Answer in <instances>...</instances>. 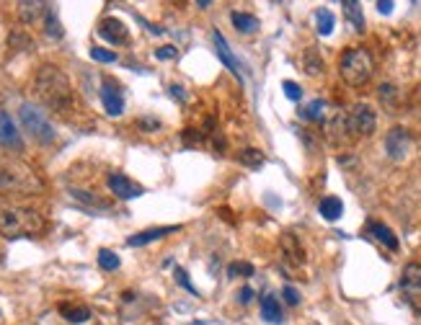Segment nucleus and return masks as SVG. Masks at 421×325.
<instances>
[{
  "mask_svg": "<svg viewBox=\"0 0 421 325\" xmlns=\"http://www.w3.org/2000/svg\"><path fill=\"white\" fill-rule=\"evenodd\" d=\"M34 91L39 96V101L54 109V111H67L75 101L73 85L67 80V75L60 67H54V65H42L39 67L36 80H34Z\"/></svg>",
  "mask_w": 421,
  "mask_h": 325,
  "instance_id": "1",
  "label": "nucleus"
},
{
  "mask_svg": "<svg viewBox=\"0 0 421 325\" xmlns=\"http://www.w3.org/2000/svg\"><path fill=\"white\" fill-rule=\"evenodd\" d=\"M44 217L34 210L23 207H0V235L3 238H32L44 232Z\"/></svg>",
  "mask_w": 421,
  "mask_h": 325,
  "instance_id": "2",
  "label": "nucleus"
},
{
  "mask_svg": "<svg viewBox=\"0 0 421 325\" xmlns=\"http://www.w3.org/2000/svg\"><path fill=\"white\" fill-rule=\"evenodd\" d=\"M338 75L352 88L367 85L372 80V75H375V57H372V52L365 49V47L347 49V52L341 54V60H338Z\"/></svg>",
  "mask_w": 421,
  "mask_h": 325,
  "instance_id": "3",
  "label": "nucleus"
},
{
  "mask_svg": "<svg viewBox=\"0 0 421 325\" xmlns=\"http://www.w3.org/2000/svg\"><path fill=\"white\" fill-rule=\"evenodd\" d=\"M19 119H21L23 129H26V132H29V135H32L36 142H42V145H50V142H54L57 132H54L52 122L47 119V114H44V111L36 104H32V101L21 104V109H19Z\"/></svg>",
  "mask_w": 421,
  "mask_h": 325,
  "instance_id": "4",
  "label": "nucleus"
},
{
  "mask_svg": "<svg viewBox=\"0 0 421 325\" xmlns=\"http://www.w3.org/2000/svg\"><path fill=\"white\" fill-rule=\"evenodd\" d=\"M378 129V114L369 104H354L349 111V132L352 137H369Z\"/></svg>",
  "mask_w": 421,
  "mask_h": 325,
  "instance_id": "5",
  "label": "nucleus"
},
{
  "mask_svg": "<svg viewBox=\"0 0 421 325\" xmlns=\"http://www.w3.org/2000/svg\"><path fill=\"white\" fill-rule=\"evenodd\" d=\"M385 153L390 160H403L411 153V135L403 126H393L385 135Z\"/></svg>",
  "mask_w": 421,
  "mask_h": 325,
  "instance_id": "6",
  "label": "nucleus"
},
{
  "mask_svg": "<svg viewBox=\"0 0 421 325\" xmlns=\"http://www.w3.org/2000/svg\"><path fill=\"white\" fill-rule=\"evenodd\" d=\"M326 137L328 142H334V145H341V142H347L352 132H349V114L347 111H334V114L326 116Z\"/></svg>",
  "mask_w": 421,
  "mask_h": 325,
  "instance_id": "7",
  "label": "nucleus"
},
{
  "mask_svg": "<svg viewBox=\"0 0 421 325\" xmlns=\"http://www.w3.org/2000/svg\"><path fill=\"white\" fill-rule=\"evenodd\" d=\"M106 186L111 189L116 199H137V197H142V186H137L135 181H129L122 173H109Z\"/></svg>",
  "mask_w": 421,
  "mask_h": 325,
  "instance_id": "8",
  "label": "nucleus"
},
{
  "mask_svg": "<svg viewBox=\"0 0 421 325\" xmlns=\"http://www.w3.org/2000/svg\"><path fill=\"white\" fill-rule=\"evenodd\" d=\"M98 36L106 39L109 44H116V47L129 42V32H127V26L119 21V19H111V16L98 23Z\"/></svg>",
  "mask_w": 421,
  "mask_h": 325,
  "instance_id": "9",
  "label": "nucleus"
},
{
  "mask_svg": "<svg viewBox=\"0 0 421 325\" xmlns=\"http://www.w3.org/2000/svg\"><path fill=\"white\" fill-rule=\"evenodd\" d=\"M0 145L11 147V150H21L23 147L21 132H19L16 122L11 119V114H6V111H0Z\"/></svg>",
  "mask_w": 421,
  "mask_h": 325,
  "instance_id": "10",
  "label": "nucleus"
},
{
  "mask_svg": "<svg viewBox=\"0 0 421 325\" xmlns=\"http://www.w3.org/2000/svg\"><path fill=\"white\" fill-rule=\"evenodd\" d=\"M101 104H104L106 114L109 116L125 114V98H122L119 88H116L111 80H104V85H101Z\"/></svg>",
  "mask_w": 421,
  "mask_h": 325,
  "instance_id": "11",
  "label": "nucleus"
},
{
  "mask_svg": "<svg viewBox=\"0 0 421 325\" xmlns=\"http://www.w3.org/2000/svg\"><path fill=\"white\" fill-rule=\"evenodd\" d=\"M212 44H215V49H217V57H220V63L230 70L238 80L243 83V73H241V65H238V60H235V54L230 52V47H228V42H225V36H222L220 32H212Z\"/></svg>",
  "mask_w": 421,
  "mask_h": 325,
  "instance_id": "12",
  "label": "nucleus"
},
{
  "mask_svg": "<svg viewBox=\"0 0 421 325\" xmlns=\"http://www.w3.org/2000/svg\"><path fill=\"white\" fill-rule=\"evenodd\" d=\"M39 183L32 173L29 176H13V173H0V191H34Z\"/></svg>",
  "mask_w": 421,
  "mask_h": 325,
  "instance_id": "13",
  "label": "nucleus"
},
{
  "mask_svg": "<svg viewBox=\"0 0 421 325\" xmlns=\"http://www.w3.org/2000/svg\"><path fill=\"white\" fill-rule=\"evenodd\" d=\"M179 230L181 227H176V225H171V227H150V230H142V232H137V235H132V238L127 240V245H129V248H140V245H148V243L160 240V238L173 235V232H179Z\"/></svg>",
  "mask_w": 421,
  "mask_h": 325,
  "instance_id": "14",
  "label": "nucleus"
},
{
  "mask_svg": "<svg viewBox=\"0 0 421 325\" xmlns=\"http://www.w3.org/2000/svg\"><path fill=\"white\" fill-rule=\"evenodd\" d=\"M400 287L409 294H421V263H409L400 271Z\"/></svg>",
  "mask_w": 421,
  "mask_h": 325,
  "instance_id": "15",
  "label": "nucleus"
},
{
  "mask_svg": "<svg viewBox=\"0 0 421 325\" xmlns=\"http://www.w3.org/2000/svg\"><path fill=\"white\" fill-rule=\"evenodd\" d=\"M367 230H369V235H372L378 243H382L388 251H398V238H396V232L390 230L388 225H382V222H369Z\"/></svg>",
  "mask_w": 421,
  "mask_h": 325,
  "instance_id": "16",
  "label": "nucleus"
},
{
  "mask_svg": "<svg viewBox=\"0 0 421 325\" xmlns=\"http://www.w3.org/2000/svg\"><path fill=\"white\" fill-rule=\"evenodd\" d=\"M60 315L67 323L83 325L91 320V307H85V304H60Z\"/></svg>",
  "mask_w": 421,
  "mask_h": 325,
  "instance_id": "17",
  "label": "nucleus"
},
{
  "mask_svg": "<svg viewBox=\"0 0 421 325\" xmlns=\"http://www.w3.org/2000/svg\"><path fill=\"white\" fill-rule=\"evenodd\" d=\"M16 8H19V19H21L23 23H34L42 13H47L50 5H47V3H39V0H29V3L23 0V3H19Z\"/></svg>",
  "mask_w": 421,
  "mask_h": 325,
  "instance_id": "18",
  "label": "nucleus"
},
{
  "mask_svg": "<svg viewBox=\"0 0 421 325\" xmlns=\"http://www.w3.org/2000/svg\"><path fill=\"white\" fill-rule=\"evenodd\" d=\"M230 21H233V26H235V32H241V34H256L259 32V26H261V21H259L256 16L243 13V11H233Z\"/></svg>",
  "mask_w": 421,
  "mask_h": 325,
  "instance_id": "19",
  "label": "nucleus"
},
{
  "mask_svg": "<svg viewBox=\"0 0 421 325\" xmlns=\"http://www.w3.org/2000/svg\"><path fill=\"white\" fill-rule=\"evenodd\" d=\"M318 212H321V217L328 222H336L341 214H344V204L338 197H323L321 204H318Z\"/></svg>",
  "mask_w": 421,
  "mask_h": 325,
  "instance_id": "20",
  "label": "nucleus"
},
{
  "mask_svg": "<svg viewBox=\"0 0 421 325\" xmlns=\"http://www.w3.org/2000/svg\"><path fill=\"white\" fill-rule=\"evenodd\" d=\"M378 101L388 111H393V109H398L400 104V91H398V85H393V83H382L378 85Z\"/></svg>",
  "mask_w": 421,
  "mask_h": 325,
  "instance_id": "21",
  "label": "nucleus"
},
{
  "mask_svg": "<svg viewBox=\"0 0 421 325\" xmlns=\"http://www.w3.org/2000/svg\"><path fill=\"white\" fill-rule=\"evenodd\" d=\"M261 317L263 320H269V323L279 325L282 323V304L274 300L272 294H266L261 300Z\"/></svg>",
  "mask_w": 421,
  "mask_h": 325,
  "instance_id": "22",
  "label": "nucleus"
},
{
  "mask_svg": "<svg viewBox=\"0 0 421 325\" xmlns=\"http://www.w3.org/2000/svg\"><path fill=\"white\" fill-rule=\"evenodd\" d=\"M326 111H328V104L326 101H321V98H316V101H310V104L303 109V119H307V122H326Z\"/></svg>",
  "mask_w": 421,
  "mask_h": 325,
  "instance_id": "23",
  "label": "nucleus"
},
{
  "mask_svg": "<svg viewBox=\"0 0 421 325\" xmlns=\"http://www.w3.org/2000/svg\"><path fill=\"white\" fill-rule=\"evenodd\" d=\"M44 29H47V36H50V39H63V36H65L63 23H60L57 11H54L52 5H50V8H47V13H44Z\"/></svg>",
  "mask_w": 421,
  "mask_h": 325,
  "instance_id": "24",
  "label": "nucleus"
},
{
  "mask_svg": "<svg viewBox=\"0 0 421 325\" xmlns=\"http://www.w3.org/2000/svg\"><path fill=\"white\" fill-rule=\"evenodd\" d=\"M316 26H318V34H321V36L334 34V26H336L334 13L328 11V8H318V11H316Z\"/></svg>",
  "mask_w": 421,
  "mask_h": 325,
  "instance_id": "25",
  "label": "nucleus"
},
{
  "mask_svg": "<svg viewBox=\"0 0 421 325\" xmlns=\"http://www.w3.org/2000/svg\"><path fill=\"white\" fill-rule=\"evenodd\" d=\"M282 248H285V253H287V256H290V258H292L295 263H303V261H305V251H303V248L297 245V238H295V235H290V232H287V235H282Z\"/></svg>",
  "mask_w": 421,
  "mask_h": 325,
  "instance_id": "26",
  "label": "nucleus"
},
{
  "mask_svg": "<svg viewBox=\"0 0 421 325\" xmlns=\"http://www.w3.org/2000/svg\"><path fill=\"white\" fill-rule=\"evenodd\" d=\"M238 160H241V166H246V168H261L263 153L261 150H256V147H246V150H241Z\"/></svg>",
  "mask_w": 421,
  "mask_h": 325,
  "instance_id": "27",
  "label": "nucleus"
},
{
  "mask_svg": "<svg viewBox=\"0 0 421 325\" xmlns=\"http://www.w3.org/2000/svg\"><path fill=\"white\" fill-rule=\"evenodd\" d=\"M344 13H347L349 21L354 23L357 34H365V16H362V8H359V3H352V0H347V3H344Z\"/></svg>",
  "mask_w": 421,
  "mask_h": 325,
  "instance_id": "28",
  "label": "nucleus"
},
{
  "mask_svg": "<svg viewBox=\"0 0 421 325\" xmlns=\"http://www.w3.org/2000/svg\"><path fill=\"white\" fill-rule=\"evenodd\" d=\"M303 67H305L307 75H321V73H323V60H321L318 49H307V52L303 54Z\"/></svg>",
  "mask_w": 421,
  "mask_h": 325,
  "instance_id": "29",
  "label": "nucleus"
},
{
  "mask_svg": "<svg viewBox=\"0 0 421 325\" xmlns=\"http://www.w3.org/2000/svg\"><path fill=\"white\" fill-rule=\"evenodd\" d=\"M98 266H101L104 271H116V269L122 266V261H119V256H116L114 251L101 248V251H98Z\"/></svg>",
  "mask_w": 421,
  "mask_h": 325,
  "instance_id": "30",
  "label": "nucleus"
},
{
  "mask_svg": "<svg viewBox=\"0 0 421 325\" xmlns=\"http://www.w3.org/2000/svg\"><path fill=\"white\" fill-rule=\"evenodd\" d=\"M70 194H73V199H75V201H80V204H88V207H96V210H106V207H109V204H104V201L96 199V194H88V191L73 189Z\"/></svg>",
  "mask_w": 421,
  "mask_h": 325,
  "instance_id": "31",
  "label": "nucleus"
},
{
  "mask_svg": "<svg viewBox=\"0 0 421 325\" xmlns=\"http://www.w3.org/2000/svg\"><path fill=\"white\" fill-rule=\"evenodd\" d=\"M91 57H94L96 63H104V65L116 63V52H109L104 47H94V49H91Z\"/></svg>",
  "mask_w": 421,
  "mask_h": 325,
  "instance_id": "32",
  "label": "nucleus"
},
{
  "mask_svg": "<svg viewBox=\"0 0 421 325\" xmlns=\"http://www.w3.org/2000/svg\"><path fill=\"white\" fill-rule=\"evenodd\" d=\"M282 88H285V93L290 101H300V98H303V91H300V85H297L295 80H285Z\"/></svg>",
  "mask_w": 421,
  "mask_h": 325,
  "instance_id": "33",
  "label": "nucleus"
},
{
  "mask_svg": "<svg viewBox=\"0 0 421 325\" xmlns=\"http://www.w3.org/2000/svg\"><path fill=\"white\" fill-rule=\"evenodd\" d=\"M238 273H243V276H251L253 266H251V263H233L230 269H228V276H230V279H235Z\"/></svg>",
  "mask_w": 421,
  "mask_h": 325,
  "instance_id": "34",
  "label": "nucleus"
},
{
  "mask_svg": "<svg viewBox=\"0 0 421 325\" xmlns=\"http://www.w3.org/2000/svg\"><path fill=\"white\" fill-rule=\"evenodd\" d=\"M176 54H179V49H176L173 44H166V47H158V49H155V57H158V60H173Z\"/></svg>",
  "mask_w": 421,
  "mask_h": 325,
  "instance_id": "35",
  "label": "nucleus"
},
{
  "mask_svg": "<svg viewBox=\"0 0 421 325\" xmlns=\"http://www.w3.org/2000/svg\"><path fill=\"white\" fill-rule=\"evenodd\" d=\"M285 300H287V304H292V307H295V304H300V292H297L295 287H285Z\"/></svg>",
  "mask_w": 421,
  "mask_h": 325,
  "instance_id": "36",
  "label": "nucleus"
},
{
  "mask_svg": "<svg viewBox=\"0 0 421 325\" xmlns=\"http://www.w3.org/2000/svg\"><path fill=\"white\" fill-rule=\"evenodd\" d=\"M251 300H253V289H251V287H243L241 292H238V302H241V304H248Z\"/></svg>",
  "mask_w": 421,
  "mask_h": 325,
  "instance_id": "37",
  "label": "nucleus"
},
{
  "mask_svg": "<svg viewBox=\"0 0 421 325\" xmlns=\"http://www.w3.org/2000/svg\"><path fill=\"white\" fill-rule=\"evenodd\" d=\"M176 279H179V282H181V287H186V289H189V292H194V294H197V289H194V287H191V284H189V279H186V273L181 271V269H179V271H176Z\"/></svg>",
  "mask_w": 421,
  "mask_h": 325,
  "instance_id": "38",
  "label": "nucleus"
},
{
  "mask_svg": "<svg viewBox=\"0 0 421 325\" xmlns=\"http://www.w3.org/2000/svg\"><path fill=\"white\" fill-rule=\"evenodd\" d=\"M378 11L388 16V13L393 11V3H390V0H380V3H378Z\"/></svg>",
  "mask_w": 421,
  "mask_h": 325,
  "instance_id": "39",
  "label": "nucleus"
},
{
  "mask_svg": "<svg viewBox=\"0 0 421 325\" xmlns=\"http://www.w3.org/2000/svg\"><path fill=\"white\" fill-rule=\"evenodd\" d=\"M171 93H173V98H179V101H186V96H184V88H181V85H171Z\"/></svg>",
  "mask_w": 421,
  "mask_h": 325,
  "instance_id": "40",
  "label": "nucleus"
},
{
  "mask_svg": "<svg viewBox=\"0 0 421 325\" xmlns=\"http://www.w3.org/2000/svg\"><path fill=\"white\" fill-rule=\"evenodd\" d=\"M140 126H145V129H158L160 122H155V119H142V122H140Z\"/></svg>",
  "mask_w": 421,
  "mask_h": 325,
  "instance_id": "41",
  "label": "nucleus"
}]
</instances>
